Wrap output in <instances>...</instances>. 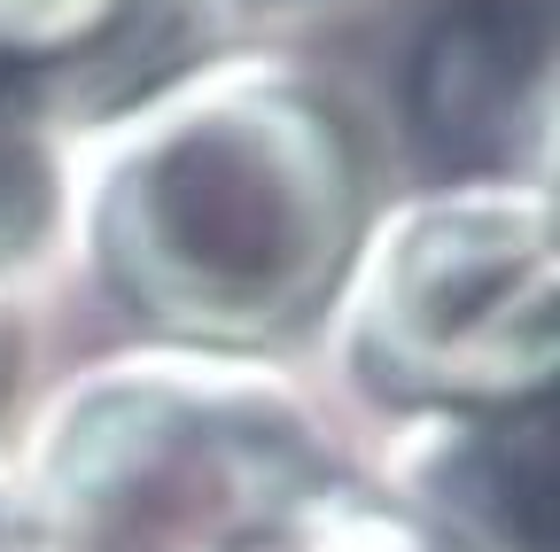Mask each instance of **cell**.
Listing matches in <instances>:
<instances>
[{"label": "cell", "mask_w": 560, "mask_h": 552, "mask_svg": "<svg viewBox=\"0 0 560 552\" xmlns=\"http://www.w3.org/2000/svg\"><path fill=\"white\" fill-rule=\"evenodd\" d=\"M374 211L342 86L289 55H219L70 141L62 242L156 342L257 359L335 312Z\"/></svg>", "instance_id": "1"}, {"label": "cell", "mask_w": 560, "mask_h": 552, "mask_svg": "<svg viewBox=\"0 0 560 552\" xmlns=\"http://www.w3.org/2000/svg\"><path fill=\"white\" fill-rule=\"evenodd\" d=\"M47 482L79 552H289L327 498V451L257 359L156 342L62 389Z\"/></svg>", "instance_id": "2"}, {"label": "cell", "mask_w": 560, "mask_h": 552, "mask_svg": "<svg viewBox=\"0 0 560 552\" xmlns=\"http://www.w3.org/2000/svg\"><path fill=\"white\" fill-rule=\"evenodd\" d=\"M335 342L374 397L429 421L552 404L560 226L545 179H452L374 211L335 296Z\"/></svg>", "instance_id": "3"}, {"label": "cell", "mask_w": 560, "mask_h": 552, "mask_svg": "<svg viewBox=\"0 0 560 552\" xmlns=\"http://www.w3.org/2000/svg\"><path fill=\"white\" fill-rule=\"evenodd\" d=\"M70 211V132L24 71L0 62V289L62 249Z\"/></svg>", "instance_id": "4"}, {"label": "cell", "mask_w": 560, "mask_h": 552, "mask_svg": "<svg viewBox=\"0 0 560 552\" xmlns=\"http://www.w3.org/2000/svg\"><path fill=\"white\" fill-rule=\"evenodd\" d=\"M140 24V0H0V62L32 86H55V71L109 55Z\"/></svg>", "instance_id": "5"}, {"label": "cell", "mask_w": 560, "mask_h": 552, "mask_svg": "<svg viewBox=\"0 0 560 552\" xmlns=\"http://www.w3.org/2000/svg\"><path fill=\"white\" fill-rule=\"evenodd\" d=\"M16 351H24V334H16V312H9V289H0V397H9V381H16Z\"/></svg>", "instance_id": "6"}]
</instances>
